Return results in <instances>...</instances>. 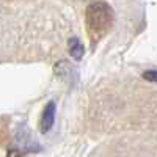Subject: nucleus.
Segmentation results:
<instances>
[{
	"mask_svg": "<svg viewBox=\"0 0 157 157\" xmlns=\"http://www.w3.org/2000/svg\"><path fill=\"white\" fill-rule=\"evenodd\" d=\"M85 24L91 46H96L105 36L113 24V10L107 2H91L85 11Z\"/></svg>",
	"mask_w": 157,
	"mask_h": 157,
	"instance_id": "1",
	"label": "nucleus"
},
{
	"mask_svg": "<svg viewBox=\"0 0 157 157\" xmlns=\"http://www.w3.org/2000/svg\"><path fill=\"white\" fill-rule=\"evenodd\" d=\"M55 113H57V105H55V102H54V101H49L47 105L44 107V112H43V116H41V121H39V130H41V134L50 132V129L54 127Z\"/></svg>",
	"mask_w": 157,
	"mask_h": 157,
	"instance_id": "2",
	"label": "nucleus"
},
{
	"mask_svg": "<svg viewBox=\"0 0 157 157\" xmlns=\"http://www.w3.org/2000/svg\"><path fill=\"white\" fill-rule=\"evenodd\" d=\"M68 46H69V54H71V57H72L75 61H80V60L83 58V54H85V47H83V44L80 43V39L75 38V36H72V38L69 39Z\"/></svg>",
	"mask_w": 157,
	"mask_h": 157,
	"instance_id": "3",
	"label": "nucleus"
},
{
	"mask_svg": "<svg viewBox=\"0 0 157 157\" xmlns=\"http://www.w3.org/2000/svg\"><path fill=\"white\" fill-rule=\"evenodd\" d=\"M141 77L145 78V80H148V82L157 83V69H148V71H145L141 74Z\"/></svg>",
	"mask_w": 157,
	"mask_h": 157,
	"instance_id": "4",
	"label": "nucleus"
}]
</instances>
